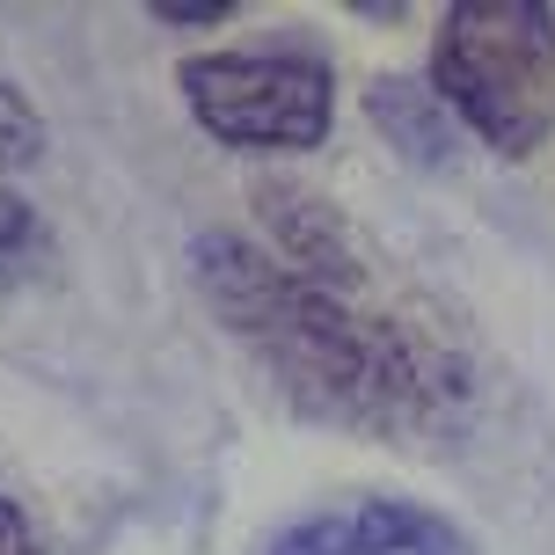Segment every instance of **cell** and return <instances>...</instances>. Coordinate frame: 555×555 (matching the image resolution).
Masks as SVG:
<instances>
[{
  "label": "cell",
  "mask_w": 555,
  "mask_h": 555,
  "mask_svg": "<svg viewBox=\"0 0 555 555\" xmlns=\"http://www.w3.org/2000/svg\"><path fill=\"white\" fill-rule=\"evenodd\" d=\"M191 278L220 330L307 424L359 439H439L468 416V365L402 314H365L249 234H197Z\"/></svg>",
  "instance_id": "cell-1"
},
{
  "label": "cell",
  "mask_w": 555,
  "mask_h": 555,
  "mask_svg": "<svg viewBox=\"0 0 555 555\" xmlns=\"http://www.w3.org/2000/svg\"><path fill=\"white\" fill-rule=\"evenodd\" d=\"M431 88L490 154L527 162L555 132V8L453 0L431 37Z\"/></svg>",
  "instance_id": "cell-2"
},
{
  "label": "cell",
  "mask_w": 555,
  "mask_h": 555,
  "mask_svg": "<svg viewBox=\"0 0 555 555\" xmlns=\"http://www.w3.org/2000/svg\"><path fill=\"white\" fill-rule=\"evenodd\" d=\"M176 88H183V111L205 125V139L242 146V154H314L336 125L330 59L300 44L183 59Z\"/></svg>",
  "instance_id": "cell-3"
},
{
  "label": "cell",
  "mask_w": 555,
  "mask_h": 555,
  "mask_svg": "<svg viewBox=\"0 0 555 555\" xmlns=\"http://www.w3.org/2000/svg\"><path fill=\"white\" fill-rule=\"evenodd\" d=\"M263 555H475L468 527L416 498H344L278 527Z\"/></svg>",
  "instance_id": "cell-4"
},
{
  "label": "cell",
  "mask_w": 555,
  "mask_h": 555,
  "mask_svg": "<svg viewBox=\"0 0 555 555\" xmlns=\"http://www.w3.org/2000/svg\"><path fill=\"white\" fill-rule=\"evenodd\" d=\"M256 212H263L271 256H278V263H293L300 278L336 285V293H351V285L365 278L359 234H351V220L336 212L330 197H314V191H300V183L271 176V183H256Z\"/></svg>",
  "instance_id": "cell-5"
},
{
  "label": "cell",
  "mask_w": 555,
  "mask_h": 555,
  "mask_svg": "<svg viewBox=\"0 0 555 555\" xmlns=\"http://www.w3.org/2000/svg\"><path fill=\"white\" fill-rule=\"evenodd\" d=\"M365 111L380 125V139H395V154L416 168H446L453 162V111L439 103L431 81H410V74H388V81L365 88Z\"/></svg>",
  "instance_id": "cell-6"
},
{
  "label": "cell",
  "mask_w": 555,
  "mask_h": 555,
  "mask_svg": "<svg viewBox=\"0 0 555 555\" xmlns=\"http://www.w3.org/2000/svg\"><path fill=\"white\" fill-rule=\"evenodd\" d=\"M37 154H44V117L23 88L0 81V168H29Z\"/></svg>",
  "instance_id": "cell-7"
},
{
  "label": "cell",
  "mask_w": 555,
  "mask_h": 555,
  "mask_svg": "<svg viewBox=\"0 0 555 555\" xmlns=\"http://www.w3.org/2000/svg\"><path fill=\"white\" fill-rule=\"evenodd\" d=\"M37 242H44L37 205H29V197H15V191H0V263H8V256H29Z\"/></svg>",
  "instance_id": "cell-8"
},
{
  "label": "cell",
  "mask_w": 555,
  "mask_h": 555,
  "mask_svg": "<svg viewBox=\"0 0 555 555\" xmlns=\"http://www.w3.org/2000/svg\"><path fill=\"white\" fill-rule=\"evenodd\" d=\"M146 15L168 23V29H197V23H227V15H234V0H205V8H191V0H154Z\"/></svg>",
  "instance_id": "cell-9"
},
{
  "label": "cell",
  "mask_w": 555,
  "mask_h": 555,
  "mask_svg": "<svg viewBox=\"0 0 555 555\" xmlns=\"http://www.w3.org/2000/svg\"><path fill=\"white\" fill-rule=\"evenodd\" d=\"M0 555H37V533H29V512L8 490H0Z\"/></svg>",
  "instance_id": "cell-10"
}]
</instances>
